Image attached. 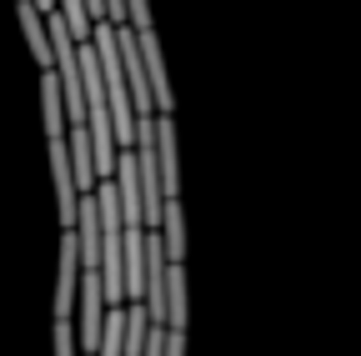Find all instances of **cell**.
I'll return each mask as SVG.
<instances>
[{
    "label": "cell",
    "mask_w": 361,
    "mask_h": 356,
    "mask_svg": "<svg viewBox=\"0 0 361 356\" xmlns=\"http://www.w3.org/2000/svg\"><path fill=\"white\" fill-rule=\"evenodd\" d=\"M116 51H121V66H126V91H130L135 121H141V116H156V106H151V80H146V61H141V40H135L130 25H116Z\"/></svg>",
    "instance_id": "cell-1"
},
{
    "label": "cell",
    "mask_w": 361,
    "mask_h": 356,
    "mask_svg": "<svg viewBox=\"0 0 361 356\" xmlns=\"http://www.w3.org/2000/svg\"><path fill=\"white\" fill-rule=\"evenodd\" d=\"M75 296H80V251H75V231H61V271L51 296L56 321H75Z\"/></svg>",
    "instance_id": "cell-2"
},
{
    "label": "cell",
    "mask_w": 361,
    "mask_h": 356,
    "mask_svg": "<svg viewBox=\"0 0 361 356\" xmlns=\"http://www.w3.org/2000/svg\"><path fill=\"white\" fill-rule=\"evenodd\" d=\"M135 40H141V61H146V80H151V106L156 116H171L176 111V96H171V75H166V51L156 30H135Z\"/></svg>",
    "instance_id": "cell-3"
},
{
    "label": "cell",
    "mask_w": 361,
    "mask_h": 356,
    "mask_svg": "<svg viewBox=\"0 0 361 356\" xmlns=\"http://www.w3.org/2000/svg\"><path fill=\"white\" fill-rule=\"evenodd\" d=\"M156 171H161V191L166 201L180 196V156H176V121L156 116Z\"/></svg>",
    "instance_id": "cell-4"
},
{
    "label": "cell",
    "mask_w": 361,
    "mask_h": 356,
    "mask_svg": "<svg viewBox=\"0 0 361 356\" xmlns=\"http://www.w3.org/2000/svg\"><path fill=\"white\" fill-rule=\"evenodd\" d=\"M66 151H71V176H75V191H80V196H90V191L101 186V176H96V151H90L85 125H71Z\"/></svg>",
    "instance_id": "cell-5"
},
{
    "label": "cell",
    "mask_w": 361,
    "mask_h": 356,
    "mask_svg": "<svg viewBox=\"0 0 361 356\" xmlns=\"http://www.w3.org/2000/svg\"><path fill=\"white\" fill-rule=\"evenodd\" d=\"M161 246H166V261L171 266H180L186 261V211H180V196L176 201H166V211H161Z\"/></svg>",
    "instance_id": "cell-6"
},
{
    "label": "cell",
    "mask_w": 361,
    "mask_h": 356,
    "mask_svg": "<svg viewBox=\"0 0 361 356\" xmlns=\"http://www.w3.org/2000/svg\"><path fill=\"white\" fill-rule=\"evenodd\" d=\"M20 30H25V46H30V56H35V66L40 70H51V30H45V16L30 6V0H20Z\"/></svg>",
    "instance_id": "cell-7"
},
{
    "label": "cell",
    "mask_w": 361,
    "mask_h": 356,
    "mask_svg": "<svg viewBox=\"0 0 361 356\" xmlns=\"http://www.w3.org/2000/svg\"><path fill=\"white\" fill-rule=\"evenodd\" d=\"M186 266H166V331H186Z\"/></svg>",
    "instance_id": "cell-8"
},
{
    "label": "cell",
    "mask_w": 361,
    "mask_h": 356,
    "mask_svg": "<svg viewBox=\"0 0 361 356\" xmlns=\"http://www.w3.org/2000/svg\"><path fill=\"white\" fill-rule=\"evenodd\" d=\"M51 346H56V356H80V341H75V321H56V331H51Z\"/></svg>",
    "instance_id": "cell-9"
},
{
    "label": "cell",
    "mask_w": 361,
    "mask_h": 356,
    "mask_svg": "<svg viewBox=\"0 0 361 356\" xmlns=\"http://www.w3.org/2000/svg\"><path fill=\"white\" fill-rule=\"evenodd\" d=\"M126 25L130 30H156L151 25V0H126Z\"/></svg>",
    "instance_id": "cell-10"
},
{
    "label": "cell",
    "mask_w": 361,
    "mask_h": 356,
    "mask_svg": "<svg viewBox=\"0 0 361 356\" xmlns=\"http://www.w3.org/2000/svg\"><path fill=\"white\" fill-rule=\"evenodd\" d=\"M146 356H166V326H151V336H146Z\"/></svg>",
    "instance_id": "cell-11"
},
{
    "label": "cell",
    "mask_w": 361,
    "mask_h": 356,
    "mask_svg": "<svg viewBox=\"0 0 361 356\" xmlns=\"http://www.w3.org/2000/svg\"><path fill=\"white\" fill-rule=\"evenodd\" d=\"M166 356H186V331H166Z\"/></svg>",
    "instance_id": "cell-12"
},
{
    "label": "cell",
    "mask_w": 361,
    "mask_h": 356,
    "mask_svg": "<svg viewBox=\"0 0 361 356\" xmlns=\"http://www.w3.org/2000/svg\"><path fill=\"white\" fill-rule=\"evenodd\" d=\"M30 6H35L40 16H56V0H30Z\"/></svg>",
    "instance_id": "cell-13"
},
{
    "label": "cell",
    "mask_w": 361,
    "mask_h": 356,
    "mask_svg": "<svg viewBox=\"0 0 361 356\" xmlns=\"http://www.w3.org/2000/svg\"><path fill=\"white\" fill-rule=\"evenodd\" d=\"M16 6H20V0H16Z\"/></svg>",
    "instance_id": "cell-14"
}]
</instances>
